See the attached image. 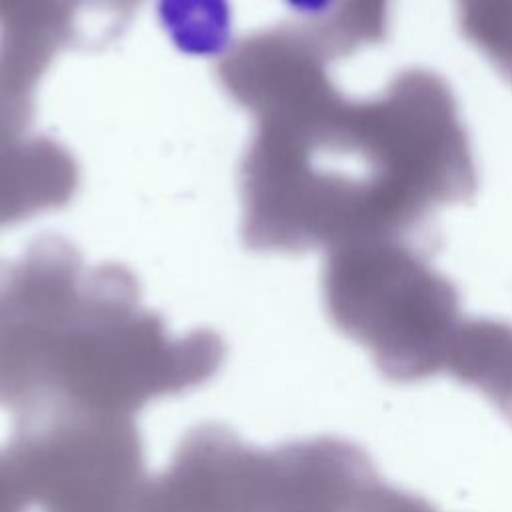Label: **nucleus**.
I'll use <instances>...</instances> for the list:
<instances>
[{
    "label": "nucleus",
    "mask_w": 512,
    "mask_h": 512,
    "mask_svg": "<svg viewBox=\"0 0 512 512\" xmlns=\"http://www.w3.org/2000/svg\"><path fill=\"white\" fill-rule=\"evenodd\" d=\"M222 362L216 334L170 336L124 296L0 294V408L16 420L134 418L156 398L208 382Z\"/></svg>",
    "instance_id": "obj_1"
},
{
    "label": "nucleus",
    "mask_w": 512,
    "mask_h": 512,
    "mask_svg": "<svg viewBox=\"0 0 512 512\" xmlns=\"http://www.w3.org/2000/svg\"><path fill=\"white\" fill-rule=\"evenodd\" d=\"M260 452L222 424L192 428L136 512H256Z\"/></svg>",
    "instance_id": "obj_4"
},
{
    "label": "nucleus",
    "mask_w": 512,
    "mask_h": 512,
    "mask_svg": "<svg viewBox=\"0 0 512 512\" xmlns=\"http://www.w3.org/2000/svg\"><path fill=\"white\" fill-rule=\"evenodd\" d=\"M148 478L134 418H24L0 446V512H136Z\"/></svg>",
    "instance_id": "obj_2"
},
{
    "label": "nucleus",
    "mask_w": 512,
    "mask_h": 512,
    "mask_svg": "<svg viewBox=\"0 0 512 512\" xmlns=\"http://www.w3.org/2000/svg\"><path fill=\"white\" fill-rule=\"evenodd\" d=\"M356 248L338 260L330 278L334 320L398 374L436 368L454 336L450 284L396 238Z\"/></svg>",
    "instance_id": "obj_3"
},
{
    "label": "nucleus",
    "mask_w": 512,
    "mask_h": 512,
    "mask_svg": "<svg viewBox=\"0 0 512 512\" xmlns=\"http://www.w3.org/2000/svg\"><path fill=\"white\" fill-rule=\"evenodd\" d=\"M256 512H376V492L358 454L336 440L260 452Z\"/></svg>",
    "instance_id": "obj_5"
}]
</instances>
